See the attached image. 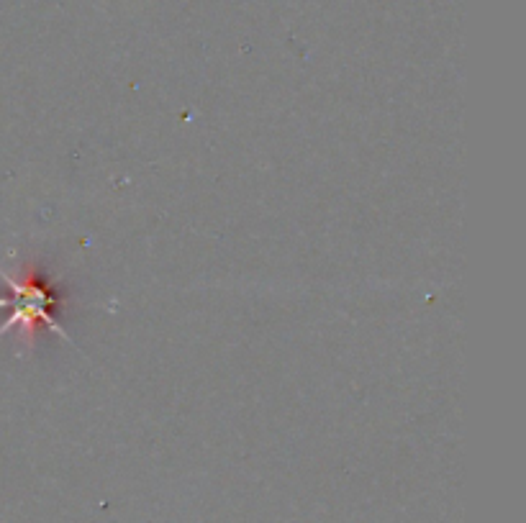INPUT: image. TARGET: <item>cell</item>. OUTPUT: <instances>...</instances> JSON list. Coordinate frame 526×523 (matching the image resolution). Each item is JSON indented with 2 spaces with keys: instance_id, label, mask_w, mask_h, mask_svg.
Returning <instances> with one entry per match:
<instances>
[{
  "instance_id": "1",
  "label": "cell",
  "mask_w": 526,
  "mask_h": 523,
  "mask_svg": "<svg viewBox=\"0 0 526 523\" xmlns=\"http://www.w3.org/2000/svg\"><path fill=\"white\" fill-rule=\"evenodd\" d=\"M65 303V290L42 267H24L21 275L6 277V290H0V308L8 311L6 324L0 331L16 329L26 341H34L39 331L62 334Z\"/></svg>"
}]
</instances>
